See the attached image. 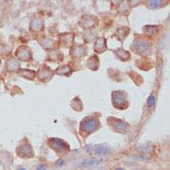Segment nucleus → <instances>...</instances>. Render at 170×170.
Wrapping results in <instances>:
<instances>
[{
    "label": "nucleus",
    "instance_id": "nucleus-8",
    "mask_svg": "<svg viewBox=\"0 0 170 170\" xmlns=\"http://www.w3.org/2000/svg\"><path fill=\"white\" fill-rule=\"evenodd\" d=\"M17 56L22 61H28L32 58V53L29 48L26 47H21L17 50Z\"/></svg>",
    "mask_w": 170,
    "mask_h": 170
},
{
    "label": "nucleus",
    "instance_id": "nucleus-25",
    "mask_svg": "<svg viewBox=\"0 0 170 170\" xmlns=\"http://www.w3.org/2000/svg\"><path fill=\"white\" fill-rule=\"evenodd\" d=\"M18 170H26V169H25V168H20Z\"/></svg>",
    "mask_w": 170,
    "mask_h": 170
},
{
    "label": "nucleus",
    "instance_id": "nucleus-14",
    "mask_svg": "<svg viewBox=\"0 0 170 170\" xmlns=\"http://www.w3.org/2000/svg\"><path fill=\"white\" fill-rule=\"evenodd\" d=\"M19 74L24 78H27V79H30V80H33L34 78V75H35V72L32 70H28V69H23L22 70L21 72H19Z\"/></svg>",
    "mask_w": 170,
    "mask_h": 170
},
{
    "label": "nucleus",
    "instance_id": "nucleus-12",
    "mask_svg": "<svg viewBox=\"0 0 170 170\" xmlns=\"http://www.w3.org/2000/svg\"><path fill=\"white\" fill-rule=\"evenodd\" d=\"M102 163V160H99V159H96V158H91V159H88V160H85L81 166L83 168H92V167H96L98 166L99 164Z\"/></svg>",
    "mask_w": 170,
    "mask_h": 170
},
{
    "label": "nucleus",
    "instance_id": "nucleus-26",
    "mask_svg": "<svg viewBox=\"0 0 170 170\" xmlns=\"http://www.w3.org/2000/svg\"><path fill=\"white\" fill-rule=\"evenodd\" d=\"M115 170H124V169H122V168H117V169H115Z\"/></svg>",
    "mask_w": 170,
    "mask_h": 170
},
{
    "label": "nucleus",
    "instance_id": "nucleus-23",
    "mask_svg": "<svg viewBox=\"0 0 170 170\" xmlns=\"http://www.w3.org/2000/svg\"><path fill=\"white\" fill-rule=\"evenodd\" d=\"M64 164H65V162H64V160H63V159H59V160L56 162V164H55V165H56L57 167H59V168H60V167H62Z\"/></svg>",
    "mask_w": 170,
    "mask_h": 170
},
{
    "label": "nucleus",
    "instance_id": "nucleus-10",
    "mask_svg": "<svg viewBox=\"0 0 170 170\" xmlns=\"http://www.w3.org/2000/svg\"><path fill=\"white\" fill-rule=\"evenodd\" d=\"M32 31H35V32H39L41 30H43L44 25H43V22L41 19H37L35 18L32 22H31V26H30Z\"/></svg>",
    "mask_w": 170,
    "mask_h": 170
},
{
    "label": "nucleus",
    "instance_id": "nucleus-3",
    "mask_svg": "<svg viewBox=\"0 0 170 170\" xmlns=\"http://www.w3.org/2000/svg\"><path fill=\"white\" fill-rule=\"evenodd\" d=\"M107 121L110 124V126L117 132H126L128 130V124L124 122V121H122V120H120V119L110 117V118H108Z\"/></svg>",
    "mask_w": 170,
    "mask_h": 170
},
{
    "label": "nucleus",
    "instance_id": "nucleus-16",
    "mask_svg": "<svg viewBox=\"0 0 170 170\" xmlns=\"http://www.w3.org/2000/svg\"><path fill=\"white\" fill-rule=\"evenodd\" d=\"M94 64H96V66L99 67V59L97 56H93V57H90L89 60L88 61V67L93 71H96V68L94 67Z\"/></svg>",
    "mask_w": 170,
    "mask_h": 170
},
{
    "label": "nucleus",
    "instance_id": "nucleus-15",
    "mask_svg": "<svg viewBox=\"0 0 170 170\" xmlns=\"http://www.w3.org/2000/svg\"><path fill=\"white\" fill-rule=\"evenodd\" d=\"M19 67H20V63H19L17 61L11 59V60H9V61L8 62L7 69H8V71H10V72H15V71H17V70L19 69Z\"/></svg>",
    "mask_w": 170,
    "mask_h": 170
},
{
    "label": "nucleus",
    "instance_id": "nucleus-4",
    "mask_svg": "<svg viewBox=\"0 0 170 170\" xmlns=\"http://www.w3.org/2000/svg\"><path fill=\"white\" fill-rule=\"evenodd\" d=\"M112 103L116 108H123L127 102V93L124 91H113L112 92Z\"/></svg>",
    "mask_w": 170,
    "mask_h": 170
},
{
    "label": "nucleus",
    "instance_id": "nucleus-6",
    "mask_svg": "<svg viewBox=\"0 0 170 170\" xmlns=\"http://www.w3.org/2000/svg\"><path fill=\"white\" fill-rule=\"evenodd\" d=\"M17 154L20 157L28 158V157L33 156L34 153H33L32 147L29 144H23V145H21L20 147H18V149H17Z\"/></svg>",
    "mask_w": 170,
    "mask_h": 170
},
{
    "label": "nucleus",
    "instance_id": "nucleus-2",
    "mask_svg": "<svg viewBox=\"0 0 170 170\" xmlns=\"http://www.w3.org/2000/svg\"><path fill=\"white\" fill-rule=\"evenodd\" d=\"M48 144L49 146L58 153L60 154H63L68 152L70 148L67 142H65L64 140L61 139V138H51L48 139Z\"/></svg>",
    "mask_w": 170,
    "mask_h": 170
},
{
    "label": "nucleus",
    "instance_id": "nucleus-9",
    "mask_svg": "<svg viewBox=\"0 0 170 170\" xmlns=\"http://www.w3.org/2000/svg\"><path fill=\"white\" fill-rule=\"evenodd\" d=\"M94 49H95V51L100 52V53L103 52L106 49V41L104 38L100 37L96 40L95 45H94Z\"/></svg>",
    "mask_w": 170,
    "mask_h": 170
},
{
    "label": "nucleus",
    "instance_id": "nucleus-11",
    "mask_svg": "<svg viewBox=\"0 0 170 170\" xmlns=\"http://www.w3.org/2000/svg\"><path fill=\"white\" fill-rule=\"evenodd\" d=\"M92 149L94 150V152L99 154V155H105L109 152L110 149L104 145V144H100V145H97L95 147H92Z\"/></svg>",
    "mask_w": 170,
    "mask_h": 170
},
{
    "label": "nucleus",
    "instance_id": "nucleus-24",
    "mask_svg": "<svg viewBox=\"0 0 170 170\" xmlns=\"http://www.w3.org/2000/svg\"><path fill=\"white\" fill-rule=\"evenodd\" d=\"M37 170H47V168L45 165H40V166H38Z\"/></svg>",
    "mask_w": 170,
    "mask_h": 170
},
{
    "label": "nucleus",
    "instance_id": "nucleus-1",
    "mask_svg": "<svg viewBox=\"0 0 170 170\" xmlns=\"http://www.w3.org/2000/svg\"><path fill=\"white\" fill-rule=\"evenodd\" d=\"M99 128H100V121L98 118L95 117H87L83 119V121L80 124L81 131H84L88 134L97 130Z\"/></svg>",
    "mask_w": 170,
    "mask_h": 170
},
{
    "label": "nucleus",
    "instance_id": "nucleus-21",
    "mask_svg": "<svg viewBox=\"0 0 170 170\" xmlns=\"http://www.w3.org/2000/svg\"><path fill=\"white\" fill-rule=\"evenodd\" d=\"M161 3H163V1H149V5L151 6V8H159L161 6Z\"/></svg>",
    "mask_w": 170,
    "mask_h": 170
},
{
    "label": "nucleus",
    "instance_id": "nucleus-18",
    "mask_svg": "<svg viewBox=\"0 0 170 170\" xmlns=\"http://www.w3.org/2000/svg\"><path fill=\"white\" fill-rule=\"evenodd\" d=\"M157 30H158V26H155V25H147L143 28L144 33L150 36H152Z\"/></svg>",
    "mask_w": 170,
    "mask_h": 170
},
{
    "label": "nucleus",
    "instance_id": "nucleus-20",
    "mask_svg": "<svg viewBox=\"0 0 170 170\" xmlns=\"http://www.w3.org/2000/svg\"><path fill=\"white\" fill-rule=\"evenodd\" d=\"M71 72V69L69 67L68 65H64V66H61L59 68L57 69L56 72L58 74H61V75H69Z\"/></svg>",
    "mask_w": 170,
    "mask_h": 170
},
{
    "label": "nucleus",
    "instance_id": "nucleus-5",
    "mask_svg": "<svg viewBox=\"0 0 170 170\" xmlns=\"http://www.w3.org/2000/svg\"><path fill=\"white\" fill-rule=\"evenodd\" d=\"M133 49L135 52L141 55H148L150 52V44L144 40L136 41L133 45Z\"/></svg>",
    "mask_w": 170,
    "mask_h": 170
},
{
    "label": "nucleus",
    "instance_id": "nucleus-17",
    "mask_svg": "<svg viewBox=\"0 0 170 170\" xmlns=\"http://www.w3.org/2000/svg\"><path fill=\"white\" fill-rule=\"evenodd\" d=\"M115 54L123 61H127L129 59V53L126 50H124L123 48H119L118 50L115 51Z\"/></svg>",
    "mask_w": 170,
    "mask_h": 170
},
{
    "label": "nucleus",
    "instance_id": "nucleus-7",
    "mask_svg": "<svg viewBox=\"0 0 170 170\" xmlns=\"http://www.w3.org/2000/svg\"><path fill=\"white\" fill-rule=\"evenodd\" d=\"M54 72L50 70V68H48V66H42L40 67L39 71H38V76H39V79L46 82V81H48L52 76H53Z\"/></svg>",
    "mask_w": 170,
    "mask_h": 170
},
{
    "label": "nucleus",
    "instance_id": "nucleus-22",
    "mask_svg": "<svg viewBox=\"0 0 170 170\" xmlns=\"http://www.w3.org/2000/svg\"><path fill=\"white\" fill-rule=\"evenodd\" d=\"M154 102H155V100H154V96L153 95H151L148 99V106L150 108H152L153 105H154Z\"/></svg>",
    "mask_w": 170,
    "mask_h": 170
},
{
    "label": "nucleus",
    "instance_id": "nucleus-19",
    "mask_svg": "<svg viewBox=\"0 0 170 170\" xmlns=\"http://www.w3.org/2000/svg\"><path fill=\"white\" fill-rule=\"evenodd\" d=\"M97 22V20H96V18L95 17H88V18H86L85 19V27L86 28H90V27H93V26H95L94 24Z\"/></svg>",
    "mask_w": 170,
    "mask_h": 170
},
{
    "label": "nucleus",
    "instance_id": "nucleus-13",
    "mask_svg": "<svg viewBox=\"0 0 170 170\" xmlns=\"http://www.w3.org/2000/svg\"><path fill=\"white\" fill-rule=\"evenodd\" d=\"M86 51H87V49L85 48V47L79 46V47L73 48V49H72V56L75 57V58H81V57H83V56L85 55Z\"/></svg>",
    "mask_w": 170,
    "mask_h": 170
}]
</instances>
